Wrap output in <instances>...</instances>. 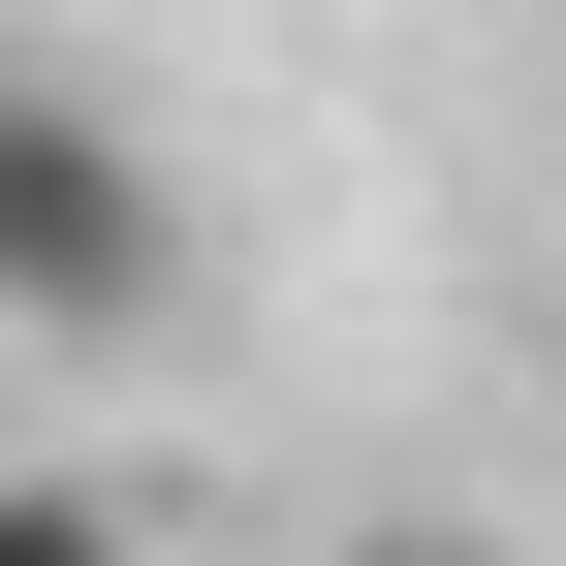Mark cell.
<instances>
[{"mask_svg":"<svg viewBox=\"0 0 566 566\" xmlns=\"http://www.w3.org/2000/svg\"><path fill=\"white\" fill-rule=\"evenodd\" d=\"M0 566H158V535H126V472H0Z\"/></svg>","mask_w":566,"mask_h":566,"instance_id":"2","label":"cell"},{"mask_svg":"<svg viewBox=\"0 0 566 566\" xmlns=\"http://www.w3.org/2000/svg\"><path fill=\"white\" fill-rule=\"evenodd\" d=\"M189 315V158L95 63H0V346H158Z\"/></svg>","mask_w":566,"mask_h":566,"instance_id":"1","label":"cell"},{"mask_svg":"<svg viewBox=\"0 0 566 566\" xmlns=\"http://www.w3.org/2000/svg\"><path fill=\"white\" fill-rule=\"evenodd\" d=\"M346 566H535V535H472V504H409V535H346Z\"/></svg>","mask_w":566,"mask_h":566,"instance_id":"3","label":"cell"}]
</instances>
